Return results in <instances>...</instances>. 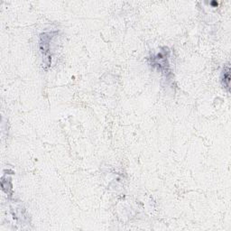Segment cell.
<instances>
[{"instance_id":"1","label":"cell","mask_w":231,"mask_h":231,"mask_svg":"<svg viewBox=\"0 0 231 231\" xmlns=\"http://www.w3.org/2000/svg\"><path fill=\"white\" fill-rule=\"evenodd\" d=\"M223 81H224V86L229 89V79H230V77H229V66H227L226 69H224L223 70Z\"/></svg>"}]
</instances>
